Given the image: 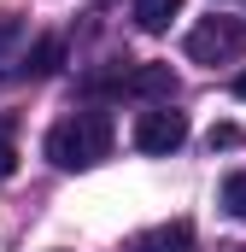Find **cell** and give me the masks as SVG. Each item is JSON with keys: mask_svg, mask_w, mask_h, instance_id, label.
Listing matches in <instances>:
<instances>
[{"mask_svg": "<svg viewBox=\"0 0 246 252\" xmlns=\"http://www.w3.org/2000/svg\"><path fill=\"white\" fill-rule=\"evenodd\" d=\"M235 252H246V247H235Z\"/></svg>", "mask_w": 246, "mask_h": 252, "instance_id": "obj_13", "label": "cell"}, {"mask_svg": "<svg viewBox=\"0 0 246 252\" xmlns=\"http://www.w3.org/2000/svg\"><path fill=\"white\" fill-rule=\"evenodd\" d=\"M123 252H193V229H187V223H158V229L129 235Z\"/></svg>", "mask_w": 246, "mask_h": 252, "instance_id": "obj_5", "label": "cell"}, {"mask_svg": "<svg viewBox=\"0 0 246 252\" xmlns=\"http://www.w3.org/2000/svg\"><path fill=\"white\" fill-rule=\"evenodd\" d=\"M182 141H187V118L170 112V106H147L135 118V147L141 153H176Z\"/></svg>", "mask_w": 246, "mask_h": 252, "instance_id": "obj_3", "label": "cell"}, {"mask_svg": "<svg viewBox=\"0 0 246 252\" xmlns=\"http://www.w3.org/2000/svg\"><path fill=\"white\" fill-rule=\"evenodd\" d=\"M112 94L147 100V106H170V100H176V70H170V64H135V70H118V88H112Z\"/></svg>", "mask_w": 246, "mask_h": 252, "instance_id": "obj_4", "label": "cell"}, {"mask_svg": "<svg viewBox=\"0 0 246 252\" xmlns=\"http://www.w3.org/2000/svg\"><path fill=\"white\" fill-rule=\"evenodd\" d=\"M18 41H24V18L18 12H0V53H12Z\"/></svg>", "mask_w": 246, "mask_h": 252, "instance_id": "obj_11", "label": "cell"}, {"mask_svg": "<svg viewBox=\"0 0 246 252\" xmlns=\"http://www.w3.org/2000/svg\"><path fill=\"white\" fill-rule=\"evenodd\" d=\"M246 53V24L241 18H199L187 30V59L193 64H229Z\"/></svg>", "mask_w": 246, "mask_h": 252, "instance_id": "obj_2", "label": "cell"}, {"mask_svg": "<svg viewBox=\"0 0 246 252\" xmlns=\"http://www.w3.org/2000/svg\"><path fill=\"white\" fill-rule=\"evenodd\" d=\"M176 12H182V0H135V24H141L147 35H164Z\"/></svg>", "mask_w": 246, "mask_h": 252, "instance_id": "obj_6", "label": "cell"}, {"mask_svg": "<svg viewBox=\"0 0 246 252\" xmlns=\"http://www.w3.org/2000/svg\"><path fill=\"white\" fill-rule=\"evenodd\" d=\"M18 170V147H12V118H0V182Z\"/></svg>", "mask_w": 246, "mask_h": 252, "instance_id": "obj_10", "label": "cell"}, {"mask_svg": "<svg viewBox=\"0 0 246 252\" xmlns=\"http://www.w3.org/2000/svg\"><path fill=\"white\" fill-rule=\"evenodd\" d=\"M235 100H246V70H241V76H235Z\"/></svg>", "mask_w": 246, "mask_h": 252, "instance_id": "obj_12", "label": "cell"}, {"mask_svg": "<svg viewBox=\"0 0 246 252\" xmlns=\"http://www.w3.org/2000/svg\"><path fill=\"white\" fill-rule=\"evenodd\" d=\"M112 141H118L112 118L88 106V112H76V118H64V124L47 129V158L59 170H88V164H100L112 153Z\"/></svg>", "mask_w": 246, "mask_h": 252, "instance_id": "obj_1", "label": "cell"}, {"mask_svg": "<svg viewBox=\"0 0 246 252\" xmlns=\"http://www.w3.org/2000/svg\"><path fill=\"white\" fill-rule=\"evenodd\" d=\"M223 211L246 223V170H235V176H223Z\"/></svg>", "mask_w": 246, "mask_h": 252, "instance_id": "obj_8", "label": "cell"}, {"mask_svg": "<svg viewBox=\"0 0 246 252\" xmlns=\"http://www.w3.org/2000/svg\"><path fill=\"white\" fill-rule=\"evenodd\" d=\"M59 64H64V41H59V35H47V41H35V53H30L24 70H30V76H53Z\"/></svg>", "mask_w": 246, "mask_h": 252, "instance_id": "obj_7", "label": "cell"}, {"mask_svg": "<svg viewBox=\"0 0 246 252\" xmlns=\"http://www.w3.org/2000/svg\"><path fill=\"white\" fill-rule=\"evenodd\" d=\"M246 135H241V124H211L205 129V147H211V153H229V147H241Z\"/></svg>", "mask_w": 246, "mask_h": 252, "instance_id": "obj_9", "label": "cell"}]
</instances>
